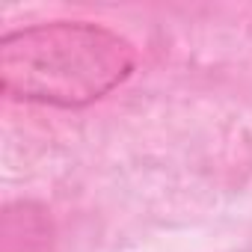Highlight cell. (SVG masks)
I'll return each mask as SVG.
<instances>
[{"label":"cell","instance_id":"cell-1","mask_svg":"<svg viewBox=\"0 0 252 252\" xmlns=\"http://www.w3.org/2000/svg\"><path fill=\"white\" fill-rule=\"evenodd\" d=\"M137 65L134 45L92 21H48L0 39V86L15 101L86 107Z\"/></svg>","mask_w":252,"mask_h":252}]
</instances>
